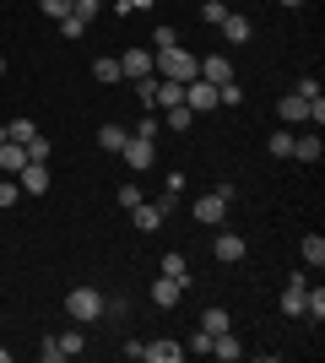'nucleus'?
I'll use <instances>...</instances> for the list:
<instances>
[{
  "label": "nucleus",
  "mask_w": 325,
  "mask_h": 363,
  "mask_svg": "<svg viewBox=\"0 0 325 363\" xmlns=\"http://www.w3.org/2000/svg\"><path fill=\"white\" fill-rule=\"evenodd\" d=\"M185 352H212V331H190L185 336Z\"/></svg>",
  "instance_id": "7c9ffc66"
},
{
  "label": "nucleus",
  "mask_w": 325,
  "mask_h": 363,
  "mask_svg": "<svg viewBox=\"0 0 325 363\" xmlns=\"http://www.w3.org/2000/svg\"><path fill=\"white\" fill-rule=\"evenodd\" d=\"M304 260H309L314 272L325 266V239H320V233H309V239H304Z\"/></svg>",
  "instance_id": "a878e982"
},
{
  "label": "nucleus",
  "mask_w": 325,
  "mask_h": 363,
  "mask_svg": "<svg viewBox=\"0 0 325 363\" xmlns=\"http://www.w3.org/2000/svg\"><path fill=\"white\" fill-rule=\"evenodd\" d=\"M217 28H222V38H228V44H249V38H255V22H249V16H239V11H228Z\"/></svg>",
  "instance_id": "1a4fd4ad"
},
{
  "label": "nucleus",
  "mask_w": 325,
  "mask_h": 363,
  "mask_svg": "<svg viewBox=\"0 0 325 363\" xmlns=\"http://www.w3.org/2000/svg\"><path fill=\"white\" fill-rule=\"evenodd\" d=\"M277 6H287V11H298V6H304V0H277Z\"/></svg>",
  "instance_id": "79ce46f5"
},
{
  "label": "nucleus",
  "mask_w": 325,
  "mask_h": 363,
  "mask_svg": "<svg viewBox=\"0 0 325 363\" xmlns=\"http://www.w3.org/2000/svg\"><path fill=\"white\" fill-rule=\"evenodd\" d=\"M152 6H157V0H114V11H120V16H130V11H152Z\"/></svg>",
  "instance_id": "c9c22d12"
},
{
  "label": "nucleus",
  "mask_w": 325,
  "mask_h": 363,
  "mask_svg": "<svg viewBox=\"0 0 325 363\" xmlns=\"http://www.w3.org/2000/svg\"><path fill=\"white\" fill-rule=\"evenodd\" d=\"M60 33H65V38H81V33H87V22H81V16H65Z\"/></svg>",
  "instance_id": "4c0bfd02"
},
{
  "label": "nucleus",
  "mask_w": 325,
  "mask_h": 363,
  "mask_svg": "<svg viewBox=\"0 0 325 363\" xmlns=\"http://www.w3.org/2000/svg\"><path fill=\"white\" fill-rule=\"evenodd\" d=\"M120 157H125V168H136V174H147V168L157 163V147H152V141H147V136H125Z\"/></svg>",
  "instance_id": "20e7f679"
},
{
  "label": "nucleus",
  "mask_w": 325,
  "mask_h": 363,
  "mask_svg": "<svg viewBox=\"0 0 325 363\" xmlns=\"http://www.w3.org/2000/svg\"><path fill=\"white\" fill-rule=\"evenodd\" d=\"M201 76L212 82V87H222V82H233V65H228V55H206L201 60Z\"/></svg>",
  "instance_id": "2eb2a0df"
},
{
  "label": "nucleus",
  "mask_w": 325,
  "mask_h": 363,
  "mask_svg": "<svg viewBox=\"0 0 325 363\" xmlns=\"http://www.w3.org/2000/svg\"><path fill=\"white\" fill-rule=\"evenodd\" d=\"M309 125H314V130H320V125H325V92H320V98H314V104H309Z\"/></svg>",
  "instance_id": "a19ab883"
},
{
  "label": "nucleus",
  "mask_w": 325,
  "mask_h": 363,
  "mask_svg": "<svg viewBox=\"0 0 325 363\" xmlns=\"http://www.w3.org/2000/svg\"><path fill=\"white\" fill-rule=\"evenodd\" d=\"M71 6H76V0H38V11H44L49 22H65V16H71Z\"/></svg>",
  "instance_id": "bb28decb"
},
{
  "label": "nucleus",
  "mask_w": 325,
  "mask_h": 363,
  "mask_svg": "<svg viewBox=\"0 0 325 363\" xmlns=\"http://www.w3.org/2000/svg\"><path fill=\"white\" fill-rule=\"evenodd\" d=\"M185 108H190V114H212V108H217V87L206 82V76L185 82Z\"/></svg>",
  "instance_id": "39448f33"
},
{
  "label": "nucleus",
  "mask_w": 325,
  "mask_h": 363,
  "mask_svg": "<svg viewBox=\"0 0 325 363\" xmlns=\"http://www.w3.org/2000/svg\"><path fill=\"white\" fill-rule=\"evenodd\" d=\"M93 76H98V82H103V87H114V82H125V76H120V60H108V55H103V60L93 65Z\"/></svg>",
  "instance_id": "393cba45"
},
{
  "label": "nucleus",
  "mask_w": 325,
  "mask_h": 363,
  "mask_svg": "<svg viewBox=\"0 0 325 363\" xmlns=\"http://www.w3.org/2000/svg\"><path fill=\"white\" fill-rule=\"evenodd\" d=\"M33 136H38V125H33L28 114H16V120H6V141H22V147H28Z\"/></svg>",
  "instance_id": "aec40b11"
},
{
  "label": "nucleus",
  "mask_w": 325,
  "mask_h": 363,
  "mask_svg": "<svg viewBox=\"0 0 325 363\" xmlns=\"http://www.w3.org/2000/svg\"><path fill=\"white\" fill-rule=\"evenodd\" d=\"M16 196H22V184H16V179H0V212L16 206Z\"/></svg>",
  "instance_id": "473e14b6"
},
{
  "label": "nucleus",
  "mask_w": 325,
  "mask_h": 363,
  "mask_svg": "<svg viewBox=\"0 0 325 363\" xmlns=\"http://www.w3.org/2000/svg\"><path fill=\"white\" fill-rule=\"evenodd\" d=\"M125 136H130V130H120V125H103V130H98V147H103V152H120Z\"/></svg>",
  "instance_id": "5701e85b"
},
{
  "label": "nucleus",
  "mask_w": 325,
  "mask_h": 363,
  "mask_svg": "<svg viewBox=\"0 0 325 363\" xmlns=\"http://www.w3.org/2000/svg\"><path fill=\"white\" fill-rule=\"evenodd\" d=\"M304 315H309L314 325L325 320V288H309V293H304Z\"/></svg>",
  "instance_id": "4be33fe9"
},
{
  "label": "nucleus",
  "mask_w": 325,
  "mask_h": 363,
  "mask_svg": "<svg viewBox=\"0 0 325 363\" xmlns=\"http://www.w3.org/2000/svg\"><path fill=\"white\" fill-rule=\"evenodd\" d=\"M190 125H195V114H190L185 104H179V108H163V130H190Z\"/></svg>",
  "instance_id": "412c9836"
},
{
  "label": "nucleus",
  "mask_w": 325,
  "mask_h": 363,
  "mask_svg": "<svg viewBox=\"0 0 325 363\" xmlns=\"http://www.w3.org/2000/svg\"><path fill=\"white\" fill-rule=\"evenodd\" d=\"M120 206H125V212H130V206H141V190H136V184H130V179L120 184Z\"/></svg>",
  "instance_id": "e433bc0d"
},
{
  "label": "nucleus",
  "mask_w": 325,
  "mask_h": 363,
  "mask_svg": "<svg viewBox=\"0 0 325 363\" xmlns=\"http://www.w3.org/2000/svg\"><path fill=\"white\" fill-rule=\"evenodd\" d=\"M201 331L222 336V331H228V309H206V315H201Z\"/></svg>",
  "instance_id": "c85d7f7f"
},
{
  "label": "nucleus",
  "mask_w": 325,
  "mask_h": 363,
  "mask_svg": "<svg viewBox=\"0 0 325 363\" xmlns=\"http://www.w3.org/2000/svg\"><path fill=\"white\" fill-rule=\"evenodd\" d=\"M28 163H49V141H44V136L28 141Z\"/></svg>",
  "instance_id": "f704fd0d"
},
{
  "label": "nucleus",
  "mask_w": 325,
  "mask_h": 363,
  "mask_svg": "<svg viewBox=\"0 0 325 363\" xmlns=\"http://www.w3.org/2000/svg\"><path fill=\"white\" fill-rule=\"evenodd\" d=\"M163 277H173V282H185V288H190V266H185V255H163Z\"/></svg>",
  "instance_id": "b1692460"
},
{
  "label": "nucleus",
  "mask_w": 325,
  "mask_h": 363,
  "mask_svg": "<svg viewBox=\"0 0 325 363\" xmlns=\"http://www.w3.org/2000/svg\"><path fill=\"white\" fill-rule=\"evenodd\" d=\"M304 293H309V282L304 277H287V288H282V315H304Z\"/></svg>",
  "instance_id": "f8f14e48"
},
{
  "label": "nucleus",
  "mask_w": 325,
  "mask_h": 363,
  "mask_svg": "<svg viewBox=\"0 0 325 363\" xmlns=\"http://www.w3.org/2000/svg\"><path fill=\"white\" fill-rule=\"evenodd\" d=\"M217 104H244V87H233V82H222V87H217Z\"/></svg>",
  "instance_id": "2f4dec72"
},
{
  "label": "nucleus",
  "mask_w": 325,
  "mask_h": 363,
  "mask_svg": "<svg viewBox=\"0 0 325 363\" xmlns=\"http://www.w3.org/2000/svg\"><path fill=\"white\" fill-rule=\"evenodd\" d=\"M130 223H136L141 233H157V228H163V206H157V201H152V206L141 201V206H130Z\"/></svg>",
  "instance_id": "4468645a"
},
{
  "label": "nucleus",
  "mask_w": 325,
  "mask_h": 363,
  "mask_svg": "<svg viewBox=\"0 0 325 363\" xmlns=\"http://www.w3.org/2000/svg\"><path fill=\"white\" fill-rule=\"evenodd\" d=\"M293 92H298V98H309V104H314V98H320V82H314V76H304V82H298Z\"/></svg>",
  "instance_id": "58836bf2"
},
{
  "label": "nucleus",
  "mask_w": 325,
  "mask_h": 363,
  "mask_svg": "<svg viewBox=\"0 0 325 363\" xmlns=\"http://www.w3.org/2000/svg\"><path fill=\"white\" fill-rule=\"evenodd\" d=\"M222 16H228V0H201V22H222Z\"/></svg>",
  "instance_id": "c756f323"
},
{
  "label": "nucleus",
  "mask_w": 325,
  "mask_h": 363,
  "mask_svg": "<svg viewBox=\"0 0 325 363\" xmlns=\"http://www.w3.org/2000/svg\"><path fill=\"white\" fill-rule=\"evenodd\" d=\"M277 120L282 125H309V98H298V92L277 98Z\"/></svg>",
  "instance_id": "6e6552de"
},
{
  "label": "nucleus",
  "mask_w": 325,
  "mask_h": 363,
  "mask_svg": "<svg viewBox=\"0 0 325 363\" xmlns=\"http://www.w3.org/2000/svg\"><path fill=\"white\" fill-rule=\"evenodd\" d=\"M179 298H185V282H173V277H157L152 282V303L157 309H179Z\"/></svg>",
  "instance_id": "9d476101"
},
{
  "label": "nucleus",
  "mask_w": 325,
  "mask_h": 363,
  "mask_svg": "<svg viewBox=\"0 0 325 363\" xmlns=\"http://www.w3.org/2000/svg\"><path fill=\"white\" fill-rule=\"evenodd\" d=\"M16 184H22L28 196H49V163H28L16 174Z\"/></svg>",
  "instance_id": "9b49d317"
},
{
  "label": "nucleus",
  "mask_w": 325,
  "mask_h": 363,
  "mask_svg": "<svg viewBox=\"0 0 325 363\" xmlns=\"http://www.w3.org/2000/svg\"><path fill=\"white\" fill-rule=\"evenodd\" d=\"M22 168H28V147H22V141H6V147H0V174H22Z\"/></svg>",
  "instance_id": "dca6fc26"
},
{
  "label": "nucleus",
  "mask_w": 325,
  "mask_h": 363,
  "mask_svg": "<svg viewBox=\"0 0 325 363\" xmlns=\"http://www.w3.org/2000/svg\"><path fill=\"white\" fill-rule=\"evenodd\" d=\"M65 315L76 320V325L103 320V293H98V288H71V293H65Z\"/></svg>",
  "instance_id": "f03ea898"
},
{
  "label": "nucleus",
  "mask_w": 325,
  "mask_h": 363,
  "mask_svg": "<svg viewBox=\"0 0 325 363\" xmlns=\"http://www.w3.org/2000/svg\"><path fill=\"white\" fill-rule=\"evenodd\" d=\"M212 358H222V363H239V358H244V347H239V342H233V331L212 336Z\"/></svg>",
  "instance_id": "6ab92c4d"
},
{
  "label": "nucleus",
  "mask_w": 325,
  "mask_h": 363,
  "mask_svg": "<svg viewBox=\"0 0 325 363\" xmlns=\"http://www.w3.org/2000/svg\"><path fill=\"white\" fill-rule=\"evenodd\" d=\"M217 260H222V266L244 260V239H239V233H217Z\"/></svg>",
  "instance_id": "f3484780"
},
{
  "label": "nucleus",
  "mask_w": 325,
  "mask_h": 363,
  "mask_svg": "<svg viewBox=\"0 0 325 363\" xmlns=\"http://www.w3.org/2000/svg\"><path fill=\"white\" fill-rule=\"evenodd\" d=\"M320 152H325V141L314 136V130H304V136L293 130V157L298 163H320Z\"/></svg>",
  "instance_id": "ddd939ff"
},
{
  "label": "nucleus",
  "mask_w": 325,
  "mask_h": 363,
  "mask_svg": "<svg viewBox=\"0 0 325 363\" xmlns=\"http://www.w3.org/2000/svg\"><path fill=\"white\" fill-rule=\"evenodd\" d=\"M120 76H125V82L152 76V49H125V55H120Z\"/></svg>",
  "instance_id": "423d86ee"
},
{
  "label": "nucleus",
  "mask_w": 325,
  "mask_h": 363,
  "mask_svg": "<svg viewBox=\"0 0 325 363\" xmlns=\"http://www.w3.org/2000/svg\"><path fill=\"white\" fill-rule=\"evenodd\" d=\"M141 363H185V342H169V336H163V342H147V347H141Z\"/></svg>",
  "instance_id": "0eeeda50"
},
{
  "label": "nucleus",
  "mask_w": 325,
  "mask_h": 363,
  "mask_svg": "<svg viewBox=\"0 0 325 363\" xmlns=\"http://www.w3.org/2000/svg\"><path fill=\"white\" fill-rule=\"evenodd\" d=\"M152 76H163V82H195L201 60L185 44H163V49H152Z\"/></svg>",
  "instance_id": "f257e3e1"
},
{
  "label": "nucleus",
  "mask_w": 325,
  "mask_h": 363,
  "mask_svg": "<svg viewBox=\"0 0 325 363\" xmlns=\"http://www.w3.org/2000/svg\"><path fill=\"white\" fill-rule=\"evenodd\" d=\"M0 147H6V125H0Z\"/></svg>",
  "instance_id": "c03bdc74"
},
{
  "label": "nucleus",
  "mask_w": 325,
  "mask_h": 363,
  "mask_svg": "<svg viewBox=\"0 0 325 363\" xmlns=\"http://www.w3.org/2000/svg\"><path fill=\"white\" fill-rule=\"evenodd\" d=\"M0 363H11V352H6V347H0Z\"/></svg>",
  "instance_id": "37998d69"
},
{
  "label": "nucleus",
  "mask_w": 325,
  "mask_h": 363,
  "mask_svg": "<svg viewBox=\"0 0 325 363\" xmlns=\"http://www.w3.org/2000/svg\"><path fill=\"white\" fill-rule=\"evenodd\" d=\"M157 130H163V120H141L130 136H147V141H157Z\"/></svg>",
  "instance_id": "ea45409f"
},
{
  "label": "nucleus",
  "mask_w": 325,
  "mask_h": 363,
  "mask_svg": "<svg viewBox=\"0 0 325 363\" xmlns=\"http://www.w3.org/2000/svg\"><path fill=\"white\" fill-rule=\"evenodd\" d=\"M266 147H271V157H293V130H271Z\"/></svg>",
  "instance_id": "cd10ccee"
},
{
  "label": "nucleus",
  "mask_w": 325,
  "mask_h": 363,
  "mask_svg": "<svg viewBox=\"0 0 325 363\" xmlns=\"http://www.w3.org/2000/svg\"><path fill=\"white\" fill-rule=\"evenodd\" d=\"M49 342H55V352H60V358H76V352L87 347V336H81V325H76V331H60V336H49Z\"/></svg>",
  "instance_id": "a211bd4d"
},
{
  "label": "nucleus",
  "mask_w": 325,
  "mask_h": 363,
  "mask_svg": "<svg viewBox=\"0 0 325 363\" xmlns=\"http://www.w3.org/2000/svg\"><path fill=\"white\" fill-rule=\"evenodd\" d=\"M228 201H233V184H217L212 196H201L190 212H195V223H206V228H217L222 217H228Z\"/></svg>",
  "instance_id": "7ed1b4c3"
},
{
  "label": "nucleus",
  "mask_w": 325,
  "mask_h": 363,
  "mask_svg": "<svg viewBox=\"0 0 325 363\" xmlns=\"http://www.w3.org/2000/svg\"><path fill=\"white\" fill-rule=\"evenodd\" d=\"M0 76H6V60H0Z\"/></svg>",
  "instance_id": "a18cd8bd"
},
{
  "label": "nucleus",
  "mask_w": 325,
  "mask_h": 363,
  "mask_svg": "<svg viewBox=\"0 0 325 363\" xmlns=\"http://www.w3.org/2000/svg\"><path fill=\"white\" fill-rule=\"evenodd\" d=\"M71 16H81V22L93 28V22H98V0H76V6H71Z\"/></svg>",
  "instance_id": "72a5a7b5"
}]
</instances>
